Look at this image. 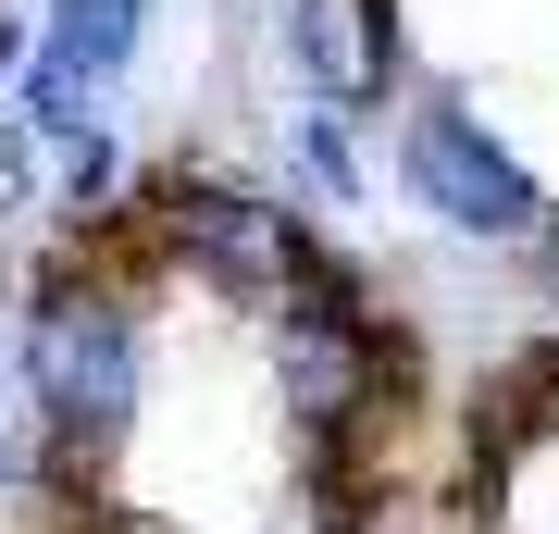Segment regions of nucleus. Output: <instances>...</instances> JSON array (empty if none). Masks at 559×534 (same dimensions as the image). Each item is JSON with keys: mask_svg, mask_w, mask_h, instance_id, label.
<instances>
[{"mask_svg": "<svg viewBox=\"0 0 559 534\" xmlns=\"http://www.w3.org/2000/svg\"><path fill=\"white\" fill-rule=\"evenodd\" d=\"M138 50V0H50V25H38V62L50 75H112V62Z\"/></svg>", "mask_w": 559, "mask_h": 534, "instance_id": "5", "label": "nucleus"}, {"mask_svg": "<svg viewBox=\"0 0 559 534\" xmlns=\"http://www.w3.org/2000/svg\"><path fill=\"white\" fill-rule=\"evenodd\" d=\"M25 373H38V411H50V436L100 448L112 423L138 411V385H150L138 311H124L112 286H50V298H38V323H25Z\"/></svg>", "mask_w": 559, "mask_h": 534, "instance_id": "1", "label": "nucleus"}, {"mask_svg": "<svg viewBox=\"0 0 559 534\" xmlns=\"http://www.w3.org/2000/svg\"><path fill=\"white\" fill-rule=\"evenodd\" d=\"M299 150H311V175H323V187H336V199H348V124H311V138H299Z\"/></svg>", "mask_w": 559, "mask_h": 534, "instance_id": "6", "label": "nucleus"}, {"mask_svg": "<svg viewBox=\"0 0 559 534\" xmlns=\"http://www.w3.org/2000/svg\"><path fill=\"white\" fill-rule=\"evenodd\" d=\"M286 38H299V62H311L323 99H373L385 75H399V25H385V0H299Z\"/></svg>", "mask_w": 559, "mask_h": 534, "instance_id": "4", "label": "nucleus"}, {"mask_svg": "<svg viewBox=\"0 0 559 534\" xmlns=\"http://www.w3.org/2000/svg\"><path fill=\"white\" fill-rule=\"evenodd\" d=\"M162 237L200 261L212 286H237V298H286L299 261H311L299 237H286L274 199H237V187H212V175H175V187H162Z\"/></svg>", "mask_w": 559, "mask_h": 534, "instance_id": "3", "label": "nucleus"}, {"mask_svg": "<svg viewBox=\"0 0 559 534\" xmlns=\"http://www.w3.org/2000/svg\"><path fill=\"white\" fill-rule=\"evenodd\" d=\"M399 162H411V199L448 224V237H535V224H547L535 175H522L473 112H448V99L411 112V150H399Z\"/></svg>", "mask_w": 559, "mask_h": 534, "instance_id": "2", "label": "nucleus"}]
</instances>
